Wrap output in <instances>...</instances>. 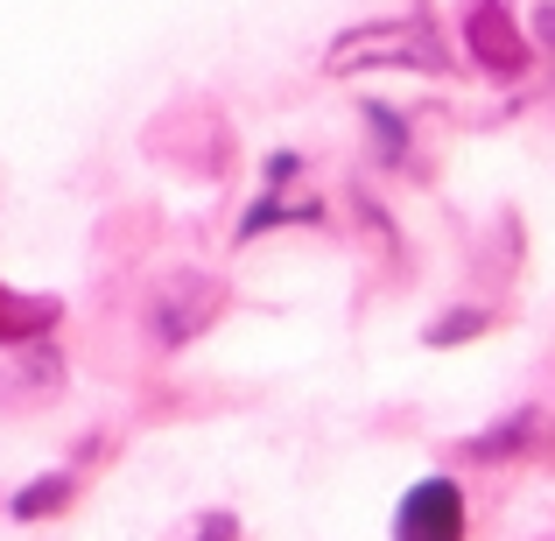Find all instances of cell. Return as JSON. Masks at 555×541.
Instances as JSON below:
<instances>
[{
  "mask_svg": "<svg viewBox=\"0 0 555 541\" xmlns=\"http://www.w3.org/2000/svg\"><path fill=\"white\" fill-rule=\"evenodd\" d=\"M464 42H472V56L492 70V78H520L528 56H534V42L514 28L506 0H472V14H464Z\"/></svg>",
  "mask_w": 555,
  "mask_h": 541,
  "instance_id": "obj_3",
  "label": "cell"
},
{
  "mask_svg": "<svg viewBox=\"0 0 555 541\" xmlns=\"http://www.w3.org/2000/svg\"><path fill=\"white\" fill-rule=\"evenodd\" d=\"M534 36H542V42H555V0H548L542 14H534Z\"/></svg>",
  "mask_w": 555,
  "mask_h": 541,
  "instance_id": "obj_7",
  "label": "cell"
},
{
  "mask_svg": "<svg viewBox=\"0 0 555 541\" xmlns=\"http://www.w3.org/2000/svg\"><path fill=\"white\" fill-rule=\"evenodd\" d=\"M443 70V42H436L429 14H401V22H366V28H345L338 42H331L324 70Z\"/></svg>",
  "mask_w": 555,
  "mask_h": 541,
  "instance_id": "obj_1",
  "label": "cell"
},
{
  "mask_svg": "<svg viewBox=\"0 0 555 541\" xmlns=\"http://www.w3.org/2000/svg\"><path fill=\"white\" fill-rule=\"evenodd\" d=\"M472 528V506H464V486L457 478H415L393 506V541H464Z\"/></svg>",
  "mask_w": 555,
  "mask_h": 541,
  "instance_id": "obj_2",
  "label": "cell"
},
{
  "mask_svg": "<svg viewBox=\"0 0 555 541\" xmlns=\"http://www.w3.org/2000/svg\"><path fill=\"white\" fill-rule=\"evenodd\" d=\"M64 324V302L56 296H22V288L0 282V345H36Z\"/></svg>",
  "mask_w": 555,
  "mask_h": 541,
  "instance_id": "obj_4",
  "label": "cell"
},
{
  "mask_svg": "<svg viewBox=\"0 0 555 541\" xmlns=\"http://www.w3.org/2000/svg\"><path fill=\"white\" fill-rule=\"evenodd\" d=\"M232 534V514H204L197 528H190V541H225Z\"/></svg>",
  "mask_w": 555,
  "mask_h": 541,
  "instance_id": "obj_6",
  "label": "cell"
},
{
  "mask_svg": "<svg viewBox=\"0 0 555 541\" xmlns=\"http://www.w3.org/2000/svg\"><path fill=\"white\" fill-rule=\"evenodd\" d=\"M70 492H78V478H70V472H42L36 486H22V492H14V500H8V514H14V520H42V514H64V506H70Z\"/></svg>",
  "mask_w": 555,
  "mask_h": 541,
  "instance_id": "obj_5",
  "label": "cell"
}]
</instances>
